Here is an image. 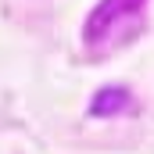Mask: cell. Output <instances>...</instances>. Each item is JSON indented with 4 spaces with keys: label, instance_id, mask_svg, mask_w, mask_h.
Listing matches in <instances>:
<instances>
[{
    "label": "cell",
    "instance_id": "obj_2",
    "mask_svg": "<svg viewBox=\"0 0 154 154\" xmlns=\"http://www.w3.org/2000/svg\"><path fill=\"white\" fill-rule=\"evenodd\" d=\"M122 108H129V93L125 90H118V86H108V90H100L97 97H93V115H115Z\"/></svg>",
    "mask_w": 154,
    "mask_h": 154
},
{
    "label": "cell",
    "instance_id": "obj_1",
    "mask_svg": "<svg viewBox=\"0 0 154 154\" xmlns=\"http://www.w3.org/2000/svg\"><path fill=\"white\" fill-rule=\"evenodd\" d=\"M143 4L147 0H100L86 22V47L93 54H108L118 43H125L140 29Z\"/></svg>",
    "mask_w": 154,
    "mask_h": 154
}]
</instances>
